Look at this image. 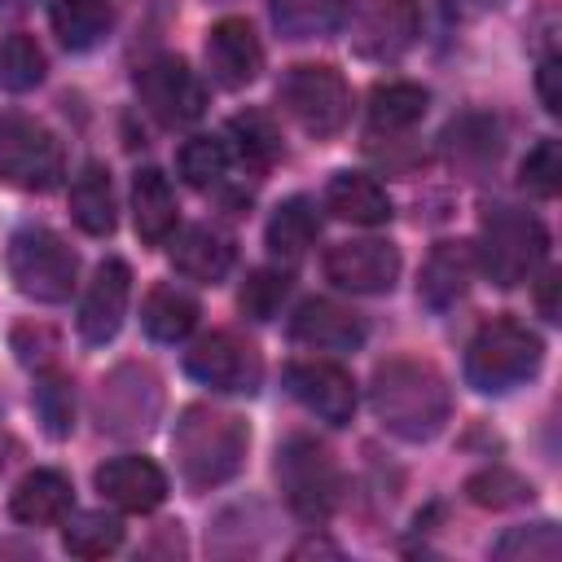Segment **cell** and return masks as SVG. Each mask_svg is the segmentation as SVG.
I'll return each mask as SVG.
<instances>
[{"label":"cell","instance_id":"obj_1","mask_svg":"<svg viewBox=\"0 0 562 562\" xmlns=\"http://www.w3.org/2000/svg\"><path fill=\"white\" fill-rule=\"evenodd\" d=\"M369 404L378 422L400 439H430L448 422V382L430 360L395 356L373 369Z\"/></svg>","mask_w":562,"mask_h":562},{"label":"cell","instance_id":"obj_2","mask_svg":"<svg viewBox=\"0 0 562 562\" xmlns=\"http://www.w3.org/2000/svg\"><path fill=\"white\" fill-rule=\"evenodd\" d=\"M250 430L237 413L211 408V404H189L171 430V452L180 465V479L193 492H206L224 479L237 474L241 457H246Z\"/></svg>","mask_w":562,"mask_h":562},{"label":"cell","instance_id":"obj_3","mask_svg":"<svg viewBox=\"0 0 562 562\" xmlns=\"http://www.w3.org/2000/svg\"><path fill=\"white\" fill-rule=\"evenodd\" d=\"M544 360V342L514 316H492L465 347V378L479 391H514L518 382L536 378Z\"/></svg>","mask_w":562,"mask_h":562},{"label":"cell","instance_id":"obj_4","mask_svg":"<svg viewBox=\"0 0 562 562\" xmlns=\"http://www.w3.org/2000/svg\"><path fill=\"white\" fill-rule=\"evenodd\" d=\"M277 483H281L285 505L303 522H325L338 509V496H342L338 461L312 435H290L277 448Z\"/></svg>","mask_w":562,"mask_h":562},{"label":"cell","instance_id":"obj_5","mask_svg":"<svg viewBox=\"0 0 562 562\" xmlns=\"http://www.w3.org/2000/svg\"><path fill=\"white\" fill-rule=\"evenodd\" d=\"M544 255H549V233H544V224L536 215H527L518 206H496L483 220L474 259L487 272V281L509 290V285L527 281L544 263Z\"/></svg>","mask_w":562,"mask_h":562},{"label":"cell","instance_id":"obj_6","mask_svg":"<svg viewBox=\"0 0 562 562\" xmlns=\"http://www.w3.org/2000/svg\"><path fill=\"white\" fill-rule=\"evenodd\" d=\"M4 263H9V281L18 285V294L35 303H66L79 281V255L53 228H40V224L18 228L9 237Z\"/></svg>","mask_w":562,"mask_h":562},{"label":"cell","instance_id":"obj_7","mask_svg":"<svg viewBox=\"0 0 562 562\" xmlns=\"http://www.w3.org/2000/svg\"><path fill=\"white\" fill-rule=\"evenodd\" d=\"M285 114L316 140L325 136H338L342 123L351 119V88L347 79L325 66V61H303V66H290L281 88H277Z\"/></svg>","mask_w":562,"mask_h":562},{"label":"cell","instance_id":"obj_8","mask_svg":"<svg viewBox=\"0 0 562 562\" xmlns=\"http://www.w3.org/2000/svg\"><path fill=\"white\" fill-rule=\"evenodd\" d=\"M0 180L26 193H44L61 180V140L31 114L0 110Z\"/></svg>","mask_w":562,"mask_h":562},{"label":"cell","instance_id":"obj_9","mask_svg":"<svg viewBox=\"0 0 562 562\" xmlns=\"http://www.w3.org/2000/svg\"><path fill=\"white\" fill-rule=\"evenodd\" d=\"M184 369H189V378H198L202 386L228 391V395H250V391H259V378H263L259 351H255L246 338L228 334V329L202 334V338L184 351Z\"/></svg>","mask_w":562,"mask_h":562},{"label":"cell","instance_id":"obj_10","mask_svg":"<svg viewBox=\"0 0 562 562\" xmlns=\"http://www.w3.org/2000/svg\"><path fill=\"white\" fill-rule=\"evenodd\" d=\"M136 97L162 127L198 123L206 110V88L180 57H158L136 70Z\"/></svg>","mask_w":562,"mask_h":562},{"label":"cell","instance_id":"obj_11","mask_svg":"<svg viewBox=\"0 0 562 562\" xmlns=\"http://www.w3.org/2000/svg\"><path fill=\"white\" fill-rule=\"evenodd\" d=\"M422 26L417 0H364L351 18V48L369 61H395L413 48Z\"/></svg>","mask_w":562,"mask_h":562},{"label":"cell","instance_id":"obj_12","mask_svg":"<svg viewBox=\"0 0 562 562\" xmlns=\"http://www.w3.org/2000/svg\"><path fill=\"white\" fill-rule=\"evenodd\" d=\"M325 277L351 294H386L400 277V250L382 237L338 241L325 255Z\"/></svg>","mask_w":562,"mask_h":562},{"label":"cell","instance_id":"obj_13","mask_svg":"<svg viewBox=\"0 0 562 562\" xmlns=\"http://www.w3.org/2000/svg\"><path fill=\"white\" fill-rule=\"evenodd\" d=\"M285 386L312 417L329 426H347L356 413V382L334 360H294L285 369Z\"/></svg>","mask_w":562,"mask_h":562},{"label":"cell","instance_id":"obj_14","mask_svg":"<svg viewBox=\"0 0 562 562\" xmlns=\"http://www.w3.org/2000/svg\"><path fill=\"white\" fill-rule=\"evenodd\" d=\"M127 299H132V268L123 259H101L83 290V303H79L83 342H92V347L110 342L127 316Z\"/></svg>","mask_w":562,"mask_h":562},{"label":"cell","instance_id":"obj_15","mask_svg":"<svg viewBox=\"0 0 562 562\" xmlns=\"http://www.w3.org/2000/svg\"><path fill=\"white\" fill-rule=\"evenodd\" d=\"M206 66H211V79L220 88L255 83V75L263 70V48H259V35L250 31L246 18H220L206 31Z\"/></svg>","mask_w":562,"mask_h":562},{"label":"cell","instance_id":"obj_16","mask_svg":"<svg viewBox=\"0 0 562 562\" xmlns=\"http://www.w3.org/2000/svg\"><path fill=\"white\" fill-rule=\"evenodd\" d=\"M97 492L127 514H149L167 501V474L149 457H110L97 465Z\"/></svg>","mask_w":562,"mask_h":562},{"label":"cell","instance_id":"obj_17","mask_svg":"<svg viewBox=\"0 0 562 562\" xmlns=\"http://www.w3.org/2000/svg\"><path fill=\"white\" fill-rule=\"evenodd\" d=\"M290 338L312 351H351L364 342V325L351 307L334 299H303L290 316Z\"/></svg>","mask_w":562,"mask_h":562},{"label":"cell","instance_id":"obj_18","mask_svg":"<svg viewBox=\"0 0 562 562\" xmlns=\"http://www.w3.org/2000/svg\"><path fill=\"white\" fill-rule=\"evenodd\" d=\"M474 268H479V259H474V246H470V241H439V246L426 255V263H422L417 299H422L426 307H435V312L452 307V303L470 290Z\"/></svg>","mask_w":562,"mask_h":562},{"label":"cell","instance_id":"obj_19","mask_svg":"<svg viewBox=\"0 0 562 562\" xmlns=\"http://www.w3.org/2000/svg\"><path fill=\"white\" fill-rule=\"evenodd\" d=\"M171 268L189 281H202V285H215L228 277L233 268V241L228 233L211 228V224H189L176 233L171 241Z\"/></svg>","mask_w":562,"mask_h":562},{"label":"cell","instance_id":"obj_20","mask_svg":"<svg viewBox=\"0 0 562 562\" xmlns=\"http://www.w3.org/2000/svg\"><path fill=\"white\" fill-rule=\"evenodd\" d=\"M70 505H75V487L61 470H31L13 496H9V514L26 527H57L70 518Z\"/></svg>","mask_w":562,"mask_h":562},{"label":"cell","instance_id":"obj_21","mask_svg":"<svg viewBox=\"0 0 562 562\" xmlns=\"http://www.w3.org/2000/svg\"><path fill=\"white\" fill-rule=\"evenodd\" d=\"M325 206H329L338 220L364 224V228L391 220V198H386V189H382L373 176H364V171H338V176L325 184Z\"/></svg>","mask_w":562,"mask_h":562},{"label":"cell","instance_id":"obj_22","mask_svg":"<svg viewBox=\"0 0 562 562\" xmlns=\"http://www.w3.org/2000/svg\"><path fill=\"white\" fill-rule=\"evenodd\" d=\"M132 220L145 246H162L176 233V193L158 167H140L132 180Z\"/></svg>","mask_w":562,"mask_h":562},{"label":"cell","instance_id":"obj_23","mask_svg":"<svg viewBox=\"0 0 562 562\" xmlns=\"http://www.w3.org/2000/svg\"><path fill=\"white\" fill-rule=\"evenodd\" d=\"M316 233H321L316 202H312V198H285V202L272 211V220H268V228H263V241H268V250H272L277 259L294 263V259L307 255V246L316 241Z\"/></svg>","mask_w":562,"mask_h":562},{"label":"cell","instance_id":"obj_24","mask_svg":"<svg viewBox=\"0 0 562 562\" xmlns=\"http://www.w3.org/2000/svg\"><path fill=\"white\" fill-rule=\"evenodd\" d=\"M140 325H145V334L158 338V342H180V338H189V329L198 325V299H193L189 290L162 281V285H154V290L145 294V303H140Z\"/></svg>","mask_w":562,"mask_h":562},{"label":"cell","instance_id":"obj_25","mask_svg":"<svg viewBox=\"0 0 562 562\" xmlns=\"http://www.w3.org/2000/svg\"><path fill=\"white\" fill-rule=\"evenodd\" d=\"M70 215L75 224L88 233V237H105L114 233V184H110V171L101 162H88L75 184H70Z\"/></svg>","mask_w":562,"mask_h":562},{"label":"cell","instance_id":"obj_26","mask_svg":"<svg viewBox=\"0 0 562 562\" xmlns=\"http://www.w3.org/2000/svg\"><path fill=\"white\" fill-rule=\"evenodd\" d=\"M268 4H272V22L285 40L329 35L351 13V0H268Z\"/></svg>","mask_w":562,"mask_h":562},{"label":"cell","instance_id":"obj_27","mask_svg":"<svg viewBox=\"0 0 562 562\" xmlns=\"http://www.w3.org/2000/svg\"><path fill=\"white\" fill-rule=\"evenodd\" d=\"M426 88L417 83H404V79H391V83H378L369 92V127L373 132H408L413 123H422L426 114Z\"/></svg>","mask_w":562,"mask_h":562},{"label":"cell","instance_id":"obj_28","mask_svg":"<svg viewBox=\"0 0 562 562\" xmlns=\"http://www.w3.org/2000/svg\"><path fill=\"white\" fill-rule=\"evenodd\" d=\"M48 18L66 48H92L114 22V0H53Z\"/></svg>","mask_w":562,"mask_h":562},{"label":"cell","instance_id":"obj_29","mask_svg":"<svg viewBox=\"0 0 562 562\" xmlns=\"http://www.w3.org/2000/svg\"><path fill=\"white\" fill-rule=\"evenodd\" d=\"M228 154H237L250 171H263L277 154H281V136H277V127L263 119V114H237V119H228Z\"/></svg>","mask_w":562,"mask_h":562},{"label":"cell","instance_id":"obj_30","mask_svg":"<svg viewBox=\"0 0 562 562\" xmlns=\"http://www.w3.org/2000/svg\"><path fill=\"white\" fill-rule=\"evenodd\" d=\"M228 162H233V154L220 136H193L176 154V167H180L184 184H193V189H220L228 176Z\"/></svg>","mask_w":562,"mask_h":562},{"label":"cell","instance_id":"obj_31","mask_svg":"<svg viewBox=\"0 0 562 562\" xmlns=\"http://www.w3.org/2000/svg\"><path fill=\"white\" fill-rule=\"evenodd\" d=\"M61 544L70 558H105L123 544V522L105 509H92V514H79L75 522H66L61 531Z\"/></svg>","mask_w":562,"mask_h":562},{"label":"cell","instance_id":"obj_32","mask_svg":"<svg viewBox=\"0 0 562 562\" xmlns=\"http://www.w3.org/2000/svg\"><path fill=\"white\" fill-rule=\"evenodd\" d=\"M35 413L53 439H66L75 426V382L57 369H44L35 378Z\"/></svg>","mask_w":562,"mask_h":562},{"label":"cell","instance_id":"obj_33","mask_svg":"<svg viewBox=\"0 0 562 562\" xmlns=\"http://www.w3.org/2000/svg\"><path fill=\"white\" fill-rule=\"evenodd\" d=\"M44 48L31 35H4L0 40V88L4 92H26L44 79Z\"/></svg>","mask_w":562,"mask_h":562},{"label":"cell","instance_id":"obj_34","mask_svg":"<svg viewBox=\"0 0 562 562\" xmlns=\"http://www.w3.org/2000/svg\"><path fill=\"white\" fill-rule=\"evenodd\" d=\"M465 496L479 505V509H509L518 501H531V483L505 465H487L479 474L465 479Z\"/></svg>","mask_w":562,"mask_h":562},{"label":"cell","instance_id":"obj_35","mask_svg":"<svg viewBox=\"0 0 562 562\" xmlns=\"http://www.w3.org/2000/svg\"><path fill=\"white\" fill-rule=\"evenodd\" d=\"M285 294H290V277H285V272H277V268H255V272L246 277V285H241L237 303H241V312H246L250 321H272V316L281 312Z\"/></svg>","mask_w":562,"mask_h":562},{"label":"cell","instance_id":"obj_36","mask_svg":"<svg viewBox=\"0 0 562 562\" xmlns=\"http://www.w3.org/2000/svg\"><path fill=\"white\" fill-rule=\"evenodd\" d=\"M496 558H527V562H553L562 553V536L553 522H536V527H514L496 540L492 549Z\"/></svg>","mask_w":562,"mask_h":562},{"label":"cell","instance_id":"obj_37","mask_svg":"<svg viewBox=\"0 0 562 562\" xmlns=\"http://www.w3.org/2000/svg\"><path fill=\"white\" fill-rule=\"evenodd\" d=\"M522 176V189L527 193H536V198H558V189H562V145L558 140H540L527 158H522V167H518Z\"/></svg>","mask_w":562,"mask_h":562},{"label":"cell","instance_id":"obj_38","mask_svg":"<svg viewBox=\"0 0 562 562\" xmlns=\"http://www.w3.org/2000/svg\"><path fill=\"white\" fill-rule=\"evenodd\" d=\"M13 347H18V360L22 364H48L53 360V351H57V338L44 329V325H18L13 329Z\"/></svg>","mask_w":562,"mask_h":562},{"label":"cell","instance_id":"obj_39","mask_svg":"<svg viewBox=\"0 0 562 562\" xmlns=\"http://www.w3.org/2000/svg\"><path fill=\"white\" fill-rule=\"evenodd\" d=\"M536 88L549 114H562V57H544L536 70Z\"/></svg>","mask_w":562,"mask_h":562},{"label":"cell","instance_id":"obj_40","mask_svg":"<svg viewBox=\"0 0 562 562\" xmlns=\"http://www.w3.org/2000/svg\"><path fill=\"white\" fill-rule=\"evenodd\" d=\"M448 4V18H457V22H470V18H483L487 9H496L501 0H443Z\"/></svg>","mask_w":562,"mask_h":562},{"label":"cell","instance_id":"obj_41","mask_svg":"<svg viewBox=\"0 0 562 562\" xmlns=\"http://www.w3.org/2000/svg\"><path fill=\"white\" fill-rule=\"evenodd\" d=\"M553 290H558V277L549 272V277L540 281V312H544V321H558V303H553Z\"/></svg>","mask_w":562,"mask_h":562},{"label":"cell","instance_id":"obj_42","mask_svg":"<svg viewBox=\"0 0 562 562\" xmlns=\"http://www.w3.org/2000/svg\"><path fill=\"white\" fill-rule=\"evenodd\" d=\"M9 452H13V439H9V435H4V430H0V470H4V465H9Z\"/></svg>","mask_w":562,"mask_h":562},{"label":"cell","instance_id":"obj_43","mask_svg":"<svg viewBox=\"0 0 562 562\" xmlns=\"http://www.w3.org/2000/svg\"><path fill=\"white\" fill-rule=\"evenodd\" d=\"M0 4H4V9H18V4H26V0H0Z\"/></svg>","mask_w":562,"mask_h":562}]
</instances>
